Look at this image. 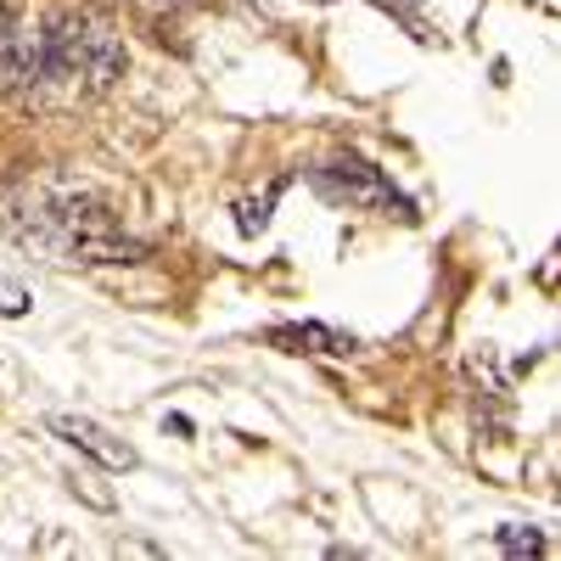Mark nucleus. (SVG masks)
<instances>
[{"mask_svg":"<svg viewBox=\"0 0 561 561\" xmlns=\"http://www.w3.org/2000/svg\"><path fill=\"white\" fill-rule=\"evenodd\" d=\"M494 539H500L505 556H545V539H539L534 528H500Z\"/></svg>","mask_w":561,"mask_h":561,"instance_id":"8","label":"nucleus"},{"mask_svg":"<svg viewBox=\"0 0 561 561\" xmlns=\"http://www.w3.org/2000/svg\"><path fill=\"white\" fill-rule=\"evenodd\" d=\"M51 79V57H45V28H0V90H34Z\"/></svg>","mask_w":561,"mask_h":561,"instance_id":"4","label":"nucleus"},{"mask_svg":"<svg viewBox=\"0 0 561 561\" xmlns=\"http://www.w3.org/2000/svg\"><path fill=\"white\" fill-rule=\"evenodd\" d=\"M309 185L325 197V203H343V208H370V214H399V219H415V203L399 192V185L370 169L359 158H337V163H320L309 174Z\"/></svg>","mask_w":561,"mask_h":561,"instance_id":"3","label":"nucleus"},{"mask_svg":"<svg viewBox=\"0 0 561 561\" xmlns=\"http://www.w3.org/2000/svg\"><path fill=\"white\" fill-rule=\"evenodd\" d=\"M270 348H280V354H325V359H348L359 343L348 337V332H337V325H275L270 332Z\"/></svg>","mask_w":561,"mask_h":561,"instance_id":"6","label":"nucleus"},{"mask_svg":"<svg viewBox=\"0 0 561 561\" xmlns=\"http://www.w3.org/2000/svg\"><path fill=\"white\" fill-rule=\"evenodd\" d=\"M45 433L73 444L79 455H90L96 466H107V472H129L135 466V449L124 438H113L107 427H96V421H84V415H45Z\"/></svg>","mask_w":561,"mask_h":561,"instance_id":"5","label":"nucleus"},{"mask_svg":"<svg viewBox=\"0 0 561 561\" xmlns=\"http://www.w3.org/2000/svg\"><path fill=\"white\" fill-rule=\"evenodd\" d=\"M0 314H7V320L28 314V293L18 287V280H0Z\"/></svg>","mask_w":561,"mask_h":561,"instance_id":"9","label":"nucleus"},{"mask_svg":"<svg viewBox=\"0 0 561 561\" xmlns=\"http://www.w3.org/2000/svg\"><path fill=\"white\" fill-rule=\"evenodd\" d=\"M314 7H325V0H314Z\"/></svg>","mask_w":561,"mask_h":561,"instance_id":"10","label":"nucleus"},{"mask_svg":"<svg viewBox=\"0 0 561 561\" xmlns=\"http://www.w3.org/2000/svg\"><path fill=\"white\" fill-rule=\"evenodd\" d=\"M45 57H51V79H73L84 90H107L124 79V39L90 12H68L45 28Z\"/></svg>","mask_w":561,"mask_h":561,"instance_id":"2","label":"nucleus"},{"mask_svg":"<svg viewBox=\"0 0 561 561\" xmlns=\"http://www.w3.org/2000/svg\"><path fill=\"white\" fill-rule=\"evenodd\" d=\"M280 185H287V180H275L264 197H253V203L237 208V230H242V237H259V230L270 225V208H275V197H280Z\"/></svg>","mask_w":561,"mask_h":561,"instance_id":"7","label":"nucleus"},{"mask_svg":"<svg viewBox=\"0 0 561 561\" xmlns=\"http://www.w3.org/2000/svg\"><path fill=\"white\" fill-rule=\"evenodd\" d=\"M7 230L57 264H140L147 242H135L113 208L73 180H45L23 192L7 214Z\"/></svg>","mask_w":561,"mask_h":561,"instance_id":"1","label":"nucleus"}]
</instances>
